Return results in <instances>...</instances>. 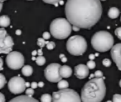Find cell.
I'll return each mask as SVG.
<instances>
[{"mask_svg": "<svg viewBox=\"0 0 121 102\" xmlns=\"http://www.w3.org/2000/svg\"><path fill=\"white\" fill-rule=\"evenodd\" d=\"M59 58H60V60L62 61L63 63H66V61H67V59H66V56H65L64 54H60V56H59Z\"/></svg>", "mask_w": 121, "mask_h": 102, "instance_id": "1f68e13d", "label": "cell"}, {"mask_svg": "<svg viewBox=\"0 0 121 102\" xmlns=\"http://www.w3.org/2000/svg\"><path fill=\"white\" fill-rule=\"evenodd\" d=\"M72 74V69L71 67L67 65H63L60 68V75L62 78H67L70 77Z\"/></svg>", "mask_w": 121, "mask_h": 102, "instance_id": "5bb4252c", "label": "cell"}, {"mask_svg": "<svg viewBox=\"0 0 121 102\" xmlns=\"http://www.w3.org/2000/svg\"><path fill=\"white\" fill-rule=\"evenodd\" d=\"M33 72V68L31 67L30 65H25L22 67V73L23 74L25 77H29L31 76Z\"/></svg>", "mask_w": 121, "mask_h": 102, "instance_id": "e0dca14e", "label": "cell"}, {"mask_svg": "<svg viewBox=\"0 0 121 102\" xmlns=\"http://www.w3.org/2000/svg\"><path fill=\"white\" fill-rule=\"evenodd\" d=\"M6 63L9 68L17 70L23 67L24 57L21 53L17 51H12L7 55Z\"/></svg>", "mask_w": 121, "mask_h": 102, "instance_id": "52a82bcc", "label": "cell"}, {"mask_svg": "<svg viewBox=\"0 0 121 102\" xmlns=\"http://www.w3.org/2000/svg\"><path fill=\"white\" fill-rule=\"evenodd\" d=\"M67 51L75 56L82 55L86 51L87 43L84 37L81 35H73L68 39L66 43Z\"/></svg>", "mask_w": 121, "mask_h": 102, "instance_id": "5b68a950", "label": "cell"}, {"mask_svg": "<svg viewBox=\"0 0 121 102\" xmlns=\"http://www.w3.org/2000/svg\"><path fill=\"white\" fill-rule=\"evenodd\" d=\"M16 34H17V35H21V30H17V32H16Z\"/></svg>", "mask_w": 121, "mask_h": 102, "instance_id": "8d00e7d4", "label": "cell"}, {"mask_svg": "<svg viewBox=\"0 0 121 102\" xmlns=\"http://www.w3.org/2000/svg\"><path fill=\"white\" fill-rule=\"evenodd\" d=\"M68 86H69V83L66 80H60L57 84V87H58L59 90H63V89L68 88Z\"/></svg>", "mask_w": 121, "mask_h": 102, "instance_id": "ac0fdd59", "label": "cell"}, {"mask_svg": "<svg viewBox=\"0 0 121 102\" xmlns=\"http://www.w3.org/2000/svg\"><path fill=\"white\" fill-rule=\"evenodd\" d=\"M102 64L104 67H109V66L111 65V61L109 60V59H104V60H103Z\"/></svg>", "mask_w": 121, "mask_h": 102, "instance_id": "484cf974", "label": "cell"}, {"mask_svg": "<svg viewBox=\"0 0 121 102\" xmlns=\"http://www.w3.org/2000/svg\"><path fill=\"white\" fill-rule=\"evenodd\" d=\"M113 45L114 38L108 31H98L91 38V45L98 52H106L113 48Z\"/></svg>", "mask_w": 121, "mask_h": 102, "instance_id": "3957f363", "label": "cell"}, {"mask_svg": "<svg viewBox=\"0 0 121 102\" xmlns=\"http://www.w3.org/2000/svg\"><path fill=\"white\" fill-rule=\"evenodd\" d=\"M113 102H121V95L114 94L113 95Z\"/></svg>", "mask_w": 121, "mask_h": 102, "instance_id": "603a6c76", "label": "cell"}, {"mask_svg": "<svg viewBox=\"0 0 121 102\" xmlns=\"http://www.w3.org/2000/svg\"><path fill=\"white\" fill-rule=\"evenodd\" d=\"M75 75L77 78L84 79L89 76V68L85 64H78L75 67Z\"/></svg>", "mask_w": 121, "mask_h": 102, "instance_id": "7c38bea8", "label": "cell"}, {"mask_svg": "<svg viewBox=\"0 0 121 102\" xmlns=\"http://www.w3.org/2000/svg\"><path fill=\"white\" fill-rule=\"evenodd\" d=\"M33 94H34L33 88L27 89V91H26V95H29V96H32V95H33Z\"/></svg>", "mask_w": 121, "mask_h": 102, "instance_id": "f1b7e54d", "label": "cell"}, {"mask_svg": "<svg viewBox=\"0 0 121 102\" xmlns=\"http://www.w3.org/2000/svg\"><path fill=\"white\" fill-rule=\"evenodd\" d=\"M28 1H32V0H28Z\"/></svg>", "mask_w": 121, "mask_h": 102, "instance_id": "7bdbcfd3", "label": "cell"}, {"mask_svg": "<svg viewBox=\"0 0 121 102\" xmlns=\"http://www.w3.org/2000/svg\"><path fill=\"white\" fill-rule=\"evenodd\" d=\"M41 102H52V96L49 94H43L41 96Z\"/></svg>", "mask_w": 121, "mask_h": 102, "instance_id": "d6986e66", "label": "cell"}, {"mask_svg": "<svg viewBox=\"0 0 121 102\" xmlns=\"http://www.w3.org/2000/svg\"><path fill=\"white\" fill-rule=\"evenodd\" d=\"M14 42L12 37L8 35L4 28L0 29V53L1 54H8L13 51V46Z\"/></svg>", "mask_w": 121, "mask_h": 102, "instance_id": "ba28073f", "label": "cell"}, {"mask_svg": "<svg viewBox=\"0 0 121 102\" xmlns=\"http://www.w3.org/2000/svg\"><path fill=\"white\" fill-rule=\"evenodd\" d=\"M55 46H56V45L53 41H49L47 43V48L48 49H53L55 48Z\"/></svg>", "mask_w": 121, "mask_h": 102, "instance_id": "d4e9b609", "label": "cell"}, {"mask_svg": "<svg viewBox=\"0 0 121 102\" xmlns=\"http://www.w3.org/2000/svg\"><path fill=\"white\" fill-rule=\"evenodd\" d=\"M51 37V34L49 33V32H44L43 35H42V38L44 39V40H49Z\"/></svg>", "mask_w": 121, "mask_h": 102, "instance_id": "f546056e", "label": "cell"}, {"mask_svg": "<svg viewBox=\"0 0 121 102\" xmlns=\"http://www.w3.org/2000/svg\"><path fill=\"white\" fill-rule=\"evenodd\" d=\"M119 10L117 8H110L108 12V16H109V18L111 19H115L119 17Z\"/></svg>", "mask_w": 121, "mask_h": 102, "instance_id": "2e32d148", "label": "cell"}, {"mask_svg": "<svg viewBox=\"0 0 121 102\" xmlns=\"http://www.w3.org/2000/svg\"><path fill=\"white\" fill-rule=\"evenodd\" d=\"M94 76H95V77H103V72H101V71H99V70L95 71Z\"/></svg>", "mask_w": 121, "mask_h": 102, "instance_id": "4dcf8cb0", "label": "cell"}, {"mask_svg": "<svg viewBox=\"0 0 121 102\" xmlns=\"http://www.w3.org/2000/svg\"><path fill=\"white\" fill-rule=\"evenodd\" d=\"M61 66L59 64H51L45 68L44 74L45 77L51 82H59L62 80V77L60 75V68Z\"/></svg>", "mask_w": 121, "mask_h": 102, "instance_id": "9c48e42d", "label": "cell"}, {"mask_svg": "<svg viewBox=\"0 0 121 102\" xmlns=\"http://www.w3.org/2000/svg\"><path fill=\"white\" fill-rule=\"evenodd\" d=\"M31 87H32V88L35 89V88H37V87H38V84H37V82H32V83L31 84Z\"/></svg>", "mask_w": 121, "mask_h": 102, "instance_id": "d6a6232c", "label": "cell"}, {"mask_svg": "<svg viewBox=\"0 0 121 102\" xmlns=\"http://www.w3.org/2000/svg\"><path fill=\"white\" fill-rule=\"evenodd\" d=\"M43 2H45L46 4H56L58 2H60V0H42Z\"/></svg>", "mask_w": 121, "mask_h": 102, "instance_id": "83f0119b", "label": "cell"}, {"mask_svg": "<svg viewBox=\"0 0 121 102\" xmlns=\"http://www.w3.org/2000/svg\"><path fill=\"white\" fill-rule=\"evenodd\" d=\"M0 63H1V68H3V59H0Z\"/></svg>", "mask_w": 121, "mask_h": 102, "instance_id": "74e56055", "label": "cell"}, {"mask_svg": "<svg viewBox=\"0 0 121 102\" xmlns=\"http://www.w3.org/2000/svg\"><path fill=\"white\" fill-rule=\"evenodd\" d=\"M106 87L102 77H95L87 82L81 90L82 102H101L105 95Z\"/></svg>", "mask_w": 121, "mask_h": 102, "instance_id": "7a4b0ae2", "label": "cell"}, {"mask_svg": "<svg viewBox=\"0 0 121 102\" xmlns=\"http://www.w3.org/2000/svg\"><path fill=\"white\" fill-rule=\"evenodd\" d=\"M71 30L72 27L69 21L61 17L53 20L50 26L51 34L53 35L54 38L58 40L67 38L71 35Z\"/></svg>", "mask_w": 121, "mask_h": 102, "instance_id": "277c9868", "label": "cell"}, {"mask_svg": "<svg viewBox=\"0 0 121 102\" xmlns=\"http://www.w3.org/2000/svg\"><path fill=\"white\" fill-rule=\"evenodd\" d=\"M10 25V19L7 15H3L0 17V26L2 28L8 27Z\"/></svg>", "mask_w": 121, "mask_h": 102, "instance_id": "9a60e30c", "label": "cell"}, {"mask_svg": "<svg viewBox=\"0 0 121 102\" xmlns=\"http://www.w3.org/2000/svg\"><path fill=\"white\" fill-rule=\"evenodd\" d=\"M119 87H121V80H120V81H119Z\"/></svg>", "mask_w": 121, "mask_h": 102, "instance_id": "f35d334b", "label": "cell"}, {"mask_svg": "<svg viewBox=\"0 0 121 102\" xmlns=\"http://www.w3.org/2000/svg\"><path fill=\"white\" fill-rule=\"evenodd\" d=\"M113 61L115 63L117 68L121 71V43L114 45L110 51Z\"/></svg>", "mask_w": 121, "mask_h": 102, "instance_id": "8fae6325", "label": "cell"}, {"mask_svg": "<svg viewBox=\"0 0 121 102\" xmlns=\"http://www.w3.org/2000/svg\"><path fill=\"white\" fill-rule=\"evenodd\" d=\"M38 86H39V87H43L44 83H43V82H39V83H38Z\"/></svg>", "mask_w": 121, "mask_h": 102, "instance_id": "d590c367", "label": "cell"}, {"mask_svg": "<svg viewBox=\"0 0 121 102\" xmlns=\"http://www.w3.org/2000/svg\"><path fill=\"white\" fill-rule=\"evenodd\" d=\"M101 1H105V0H101Z\"/></svg>", "mask_w": 121, "mask_h": 102, "instance_id": "b9f144b4", "label": "cell"}, {"mask_svg": "<svg viewBox=\"0 0 121 102\" xmlns=\"http://www.w3.org/2000/svg\"><path fill=\"white\" fill-rule=\"evenodd\" d=\"M6 84V78L4 74H0V88H3Z\"/></svg>", "mask_w": 121, "mask_h": 102, "instance_id": "44dd1931", "label": "cell"}, {"mask_svg": "<svg viewBox=\"0 0 121 102\" xmlns=\"http://www.w3.org/2000/svg\"><path fill=\"white\" fill-rule=\"evenodd\" d=\"M89 58H90V59H91V60H93V59H95V55H94V54H90Z\"/></svg>", "mask_w": 121, "mask_h": 102, "instance_id": "e575fe53", "label": "cell"}, {"mask_svg": "<svg viewBox=\"0 0 121 102\" xmlns=\"http://www.w3.org/2000/svg\"><path fill=\"white\" fill-rule=\"evenodd\" d=\"M106 102H113V101H111V100H108V101H106Z\"/></svg>", "mask_w": 121, "mask_h": 102, "instance_id": "60d3db41", "label": "cell"}, {"mask_svg": "<svg viewBox=\"0 0 121 102\" xmlns=\"http://www.w3.org/2000/svg\"><path fill=\"white\" fill-rule=\"evenodd\" d=\"M87 67L89 68V69H93L95 68V63L94 62V60H90L87 62Z\"/></svg>", "mask_w": 121, "mask_h": 102, "instance_id": "cb8c5ba5", "label": "cell"}, {"mask_svg": "<svg viewBox=\"0 0 121 102\" xmlns=\"http://www.w3.org/2000/svg\"><path fill=\"white\" fill-rule=\"evenodd\" d=\"M9 102H39V101L37 100H36V99H34L33 97L26 95L17 96L15 98L12 99Z\"/></svg>", "mask_w": 121, "mask_h": 102, "instance_id": "4fadbf2b", "label": "cell"}, {"mask_svg": "<svg viewBox=\"0 0 121 102\" xmlns=\"http://www.w3.org/2000/svg\"><path fill=\"white\" fill-rule=\"evenodd\" d=\"M65 13L73 26L90 29L99 22L102 15L100 0H67Z\"/></svg>", "mask_w": 121, "mask_h": 102, "instance_id": "6da1fadb", "label": "cell"}, {"mask_svg": "<svg viewBox=\"0 0 121 102\" xmlns=\"http://www.w3.org/2000/svg\"><path fill=\"white\" fill-rule=\"evenodd\" d=\"M114 33H115V35L119 39L121 40V27H118L115 30H114Z\"/></svg>", "mask_w": 121, "mask_h": 102, "instance_id": "4316f807", "label": "cell"}, {"mask_svg": "<svg viewBox=\"0 0 121 102\" xmlns=\"http://www.w3.org/2000/svg\"><path fill=\"white\" fill-rule=\"evenodd\" d=\"M120 21H121V18H120Z\"/></svg>", "mask_w": 121, "mask_h": 102, "instance_id": "ee69618b", "label": "cell"}, {"mask_svg": "<svg viewBox=\"0 0 121 102\" xmlns=\"http://www.w3.org/2000/svg\"><path fill=\"white\" fill-rule=\"evenodd\" d=\"M9 89L13 94H21L26 90V82L20 77H13L9 82Z\"/></svg>", "mask_w": 121, "mask_h": 102, "instance_id": "30bf717a", "label": "cell"}, {"mask_svg": "<svg viewBox=\"0 0 121 102\" xmlns=\"http://www.w3.org/2000/svg\"><path fill=\"white\" fill-rule=\"evenodd\" d=\"M45 63H46V59L43 57V56L39 55L38 57L36 59V64H37V65L42 66V65H44V64H45Z\"/></svg>", "mask_w": 121, "mask_h": 102, "instance_id": "ffe728a7", "label": "cell"}, {"mask_svg": "<svg viewBox=\"0 0 121 102\" xmlns=\"http://www.w3.org/2000/svg\"><path fill=\"white\" fill-rule=\"evenodd\" d=\"M0 98H1V102H5V97L3 93L0 94Z\"/></svg>", "mask_w": 121, "mask_h": 102, "instance_id": "836d02e7", "label": "cell"}, {"mask_svg": "<svg viewBox=\"0 0 121 102\" xmlns=\"http://www.w3.org/2000/svg\"><path fill=\"white\" fill-rule=\"evenodd\" d=\"M47 42H46V40H44L43 38H38L37 40V45L40 46L41 48L45 46V45H47Z\"/></svg>", "mask_w": 121, "mask_h": 102, "instance_id": "7402d4cb", "label": "cell"}, {"mask_svg": "<svg viewBox=\"0 0 121 102\" xmlns=\"http://www.w3.org/2000/svg\"><path fill=\"white\" fill-rule=\"evenodd\" d=\"M0 1H1V3H4V1H5V0H0Z\"/></svg>", "mask_w": 121, "mask_h": 102, "instance_id": "ab89813d", "label": "cell"}, {"mask_svg": "<svg viewBox=\"0 0 121 102\" xmlns=\"http://www.w3.org/2000/svg\"><path fill=\"white\" fill-rule=\"evenodd\" d=\"M52 102H82V100L76 91L66 88L53 92Z\"/></svg>", "mask_w": 121, "mask_h": 102, "instance_id": "8992f818", "label": "cell"}]
</instances>
